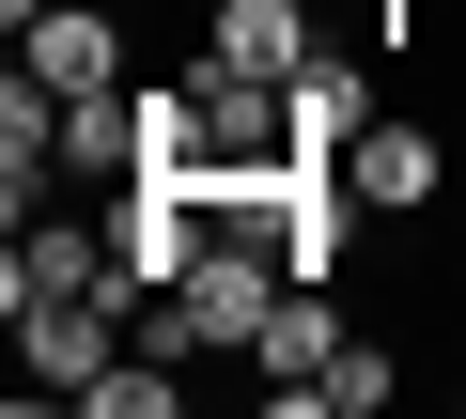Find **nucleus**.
I'll return each mask as SVG.
<instances>
[{"label": "nucleus", "mask_w": 466, "mask_h": 419, "mask_svg": "<svg viewBox=\"0 0 466 419\" xmlns=\"http://www.w3.org/2000/svg\"><path fill=\"white\" fill-rule=\"evenodd\" d=\"M342 186H358V218H435V202H451V140L420 125V109H373L358 140H342Z\"/></svg>", "instance_id": "f03ea898"}, {"label": "nucleus", "mask_w": 466, "mask_h": 419, "mask_svg": "<svg viewBox=\"0 0 466 419\" xmlns=\"http://www.w3.org/2000/svg\"><path fill=\"white\" fill-rule=\"evenodd\" d=\"M202 47L249 63V78H296L311 63V0H202Z\"/></svg>", "instance_id": "0eeeda50"}, {"label": "nucleus", "mask_w": 466, "mask_h": 419, "mask_svg": "<svg viewBox=\"0 0 466 419\" xmlns=\"http://www.w3.org/2000/svg\"><path fill=\"white\" fill-rule=\"evenodd\" d=\"M358 326H342V295L327 280H280V311H265V342H249V373H265V419H327L311 388H327V357H342Z\"/></svg>", "instance_id": "7ed1b4c3"}, {"label": "nucleus", "mask_w": 466, "mask_h": 419, "mask_svg": "<svg viewBox=\"0 0 466 419\" xmlns=\"http://www.w3.org/2000/svg\"><path fill=\"white\" fill-rule=\"evenodd\" d=\"M280 94H296V155H342V140H358V125H373V109H389V94H373V63H358V47H311V63H296V78H280Z\"/></svg>", "instance_id": "423d86ee"}, {"label": "nucleus", "mask_w": 466, "mask_h": 419, "mask_svg": "<svg viewBox=\"0 0 466 419\" xmlns=\"http://www.w3.org/2000/svg\"><path fill=\"white\" fill-rule=\"evenodd\" d=\"M16 63L47 94H125V0H47V16L16 32Z\"/></svg>", "instance_id": "39448f33"}, {"label": "nucleus", "mask_w": 466, "mask_h": 419, "mask_svg": "<svg viewBox=\"0 0 466 419\" xmlns=\"http://www.w3.org/2000/svg\"><path fill=\"white\" fill-rule=\"evenodd\" d=\"M140 311H156V295H16V373L78 404V388L140 342Z\"/></svg>", "instance_id": "f257e3e1"}, {"label": "nucleus", "mask_w": 466, "mask_h": 419, "mask_svg": "<svg viewBox=\"0 0 466 419\" xmlns=\"http://www.w3.org/2000/svg\"><path fill=\"white\" fill-rule=\"evenodd\" d=\"M0 295H140L125 280V249H109V218H16V264H0Z\"/></svg>", "instance_id": "20e7f679"}, {"label": "nucleus", "mask_w": 466, "mask_h": 419, "mask_svg": "<svg viewBox=\"0 0 466 419\" xmlns=\"http://www.w3.org/2000/svg\"><path fill=\"white\" fill-rule=\"evenodd\" d=\"M311 404H327V419H373V404H404V357H389V342H342Z\"/></svg>", "instance_id": "6e6552de"}]
</instances>
